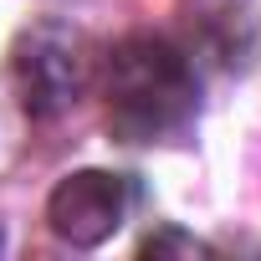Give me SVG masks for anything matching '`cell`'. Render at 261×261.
Instances as JSON below:
<instances>
[{"instance_id": "1", "label": "cell", "mask_w": 261, "mask_h": 261, "mask_svg": "<svg viewBox=\"0 0 261 261\" xmlns=\"http://www.w3.org/2000/svg\"><path fill=\"white\" fill-rule=\"evenodd\" d=\"M108 128L123 144H164L195 123L200 82L164 36H128L108 57Z\"/></svg>"}, {"instance_id": "2", "label": "cell", "mask_w": 261, "mask_h": 261, "mask_svg": "<svg viewBox=\"0 0 261 261\" xmlns=\"http://www.w3.org/2000/svg\"><path fill=\"white\" fill-rule=\"evenodd\" d=\"M11 82L31 118H57L87 92V46L67 26H36L11 51Z\"/></svg>"}, {"instance_id": "3", "label": "cell", "mask_w": 261, "mask_h": 261, "mask_svg": "<svg viewBox=\"0 0 261 261\" xmlns=\"http://www.w3.org/2000/svg\"><path fill=\"white\" fill-rule=\"evenodd\" d=\"M128 200H134V190H128L123 174L82 169V174H67V179L51 190L46 220H51V230H57L67 246H97V241H108V236L123 225Z\"/></svg>"}]
</instances>
